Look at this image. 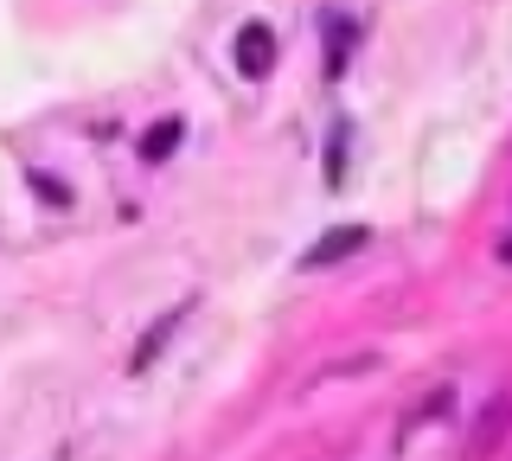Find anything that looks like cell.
I'll use <instances>...</instances> for the list:
<instances>
[{
	"mask_svg": "<svg viewBox=\"0 0 512 461\" xmlns=\"http://www.w3.org/2000/svg\"><path fill=\"white\" fill-rule=\"evenodd\" d=\"M180 135H186V122L180 116H167V122H154L148 135H141V161H167L173 148H180Z\"/></svg>",
	"mask_w": 512,
	"mask_h": 461,
	"instance_id": "5b68a950",
	"label": "cell"
},
{
	"mask_svg": "<svg viewBox=\"0 0 512 461\" xmlns=\"http://www.w3.org/2000/svg\"><path fill=\"white\" fill-rule=\"evenodd\" d=\"M506 417H512V397H493V404H487V417L474 423V455H487L493 442H500V429H506Z\"/></svg>",
	"mask_w": 512,
	"mask_h": 461,
	"instance_id": "8992f818",
	"label": "cell"
},
{
	"mask_svg": "<svg viewBox=\"0 0 512 461\" xmlns=\"http://www.w3.org/2000/svg\"><path fill=\"white\" fill-rule=\"evenodd\" d=\"M276 52H282V45H276V26H263V20H256V26H244V33H237V45H231V65H237V77H250V84H256V77H269V71H276Z\"/></svg>",
	"mask_w": 512,
	"mask_h": 461,
	"instance_id": "6da1fadb",
	"label": "cell"
},
{
	"mask_svg": "<svg viewBox=\"0 0 512 461\" xmlns=\"http://www.w3.org/2000/svg\"><path fill=\"white\" fill-rule=\"evenodd\" d=\"M365 244H372V231H365V225H333L327 237H314V244H308V257H301V269H333V263L359 257Z\"/></svg>",
	"mask_w": 512,
	"mask_h": 461,
	"instance_id": "7a4b0ae2",
	"label": "cell"
},
{
	"mask_svg": "<svg viewBox=\"0 0 512 461\" xmlns=\"http://www.w3.org/2000/svg\"><path fill=\"white\" fill-rule=\"evenodd\" d=\"M346 173V122H333V141H327V186H340Z\"/></svg>",
	"mask_w": 512,
	"mask_h": 461,
	"instance_id": "52a82bcc",
	"label": "cell"
},
{
	"mask_svg": "<svg viewBox=\"0 0 512 461\" xmlns=\"http://www.w3.org/2000/svg\"><path fill=\"white\" fill-rule=\"evenodd\" d=\"M352 39H359V26H352L346 13H333V20H327V77H340V71H346Z\"/></svg>",
	"mask_w": 512,
	"mask_h": 461,
	"instance_id": "277c9868",
	"label": "cell"
},
{
	"mask_svg": "<svg viewBox=\"0 0 512 461\" xmlns=\"http://www.w3.org/2000/svg\"><path fill=\"white\" fill-rule=\"evenodd\" d=\"M32 193H39V199H58V205L71 199V193H64V186H52V173H32Z\"/></svg>",
	"mask_w": 512,
	"mask_h": 461,
	"instance_id": "ba28073f",
	"label": "cell"
},
{
	"mask_svg": "<svg viewBox=\"0 0 512 461\" xmlns=\"http://www.w3.org/2000/svg\"><path fill=\"white\" fill-rule=\"evenodd\" d=\"M186 314H192V301H173V308H167V314H160V321H154V327H148V333H141V340H135V353H128V372H148V365H154L160 353H167L173 327H180Z\"/></svg>",
	"mask_w": 512,
	"mask_h": 461,
	"instance_id": "3957f363",
	"label": "cell"
}]
</instances>
